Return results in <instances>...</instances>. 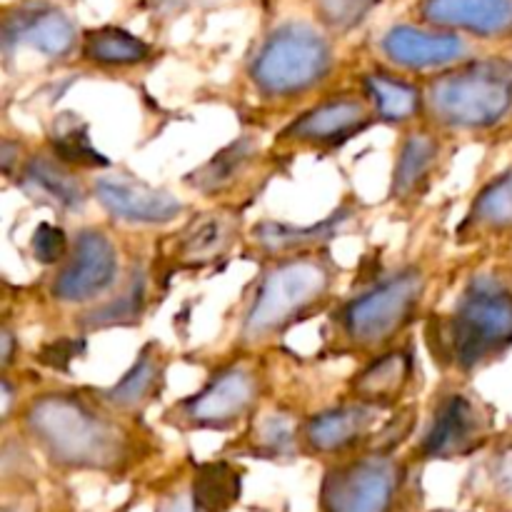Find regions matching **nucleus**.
<instances>
[{"instance_id":"1","label":"nucleus","mask_w":512,"mask_h":512,"mask_svg":"<svg viewBox=\"0 0 512 512\" xmlns=\"http://www.w3.org/2000/svg\"><path fill=\"white\" fill-rule=\"evenodd\" d=\"M25 435L60 470L120 473L140 448L138 433L95 393H43L23 410Z\"/></svg>"},{"instance_id":"2","label":"nucleus","mask_w":512,"mask_h":512,"mask_svg":"<svg viewBox=\"0 0 512 512\" xmlns=\"http://www.w3.org/2000/svg\"><path fill=\"white\" fill-rule=\"evenodd\" d=\"M335 265L325 253L273 260L263 270L240 323L243 348H265L330 300Z\"/></svg>"},{"instance_id":"3","label":"nucleus","mask_w":512,"mask_h":512,"mask_svg":"<svg viewBox=\"0 0 512 512\" xmlns=\"http://www.w3.org/2000/svg\"><path fill=\"white\" fill-rule=\"evenodd\" d=\"M428 338L438 363L458 373L483 368L512 345V290L495 275H475Z\"/></svg>"},{"instance_id":"4","label":"nucleus","mask_w":512,"mask_h":512,"mask_svg":"<svg viewBox=\"0 0 512 512\" xmlns=\"http://www.w3.org/2000/svg\"><path fill=\"white\" fill-rule=\"evenodd\" d=\"M423 113L448 133L498 128L512 113V63L483 58L443 70L423 90Z\"/></svg>"},{"instance_id":"5","label":"nucleus","mask_w":512,"mask_h":512,"mask_svg":"<svg viewBox=\"0 0 512 512\" xmlns=\"http://www.w3.org/2000/svg\"><path fill=\"white\" fill-rule=\"evenodd\" d=\"M425 293L428 273L420 265L398 268L335 310V338L353 353H380L418 318Z\"/></svg>"},{"instance_id":"6","label":"nucleus","mask_w":512,"mask_h":512,"mask_svg":"<svg viewBox=\"0 0 512 512\" xmlns=\"http://www.w3.org/2000/svg\"><path fill=\"white\" fill-rule=\"evenodd\" d=\"M333 70V48L308 23H285L260 45L250 80L268 100H288L318 88Z\"/></svg>"},{"instance_id":"7","label":"nucleus","mask_w":512,"mask_h":512,"mask_svg":"<svg viewBox=\"0 0 512 512\" xmlns=\"http://www.w3.org/2000/svg\"><path fill=\"white\" fill-rule=\"evenodd\" d=\"M263 395V373L253 363H230L220 368L195 395L175 403L165 423L183 433L195 430H233L253 418Z\"/></svg>"},{"instance_id":"8","label":"nucleus","mask_w":512,"mask_h":512,"mask_svg":"<svg viewBox=\"0 0 512 512\" xmlns=\"http://www.w3.org/2000/svg\"><path fill=\"white\" fill-rule=\"evenodd\" d=\"M403 465L385 453L353 455L328 468L320 485L323 512H395Z\"/></svg>"},{"instance_id":"9","label":"nucleus","mask_w":512,"mask_h":512,"mask_svg":"<svg viewBox=\"0 0 512 512\" xmlns=\"http://www.w3.org/2000/svg\"><path fill=\"white\" fill-rule=\"evenodd\" d=\"M120 278V255L113 238L100 228H85L70 243L60 263L50 295L65 305H90L105 300Z\"/></svg>"},{"instance_id":"10","label":"nucleus","mask_w":512,"mask_h":512,"mask_svg":"<svg viewBox=\"0 0 512 512\" xmlns=\"http://www.w3.org/2000/svg\"><path fill=\"white\" fill-rule=\"evenodd\" d=\"M488 408L465 388H448L438 395L428 425L418 443L423 460H453L483 448L490 435Z\"/></svg>"},{"instance_id":"11","label":"nucleus","mask_w":512,"mask_h":512,"mask_svg":"<svg viewBox=\"0 0 512 512\" xmlns=\"http://www.w3.org/2000/svg\"><path fill=\"white\" fill-rule=\"evenodd\" d=\"M373 118L375 113L365 98L335 95L293 120L278 135V143L285 148H333V145L353 138L358 130L368 128Z\"/></svg>"},{"instance_id":"12","label":"nucleus","mask_w":512,"mask_h":512,"mask_svg":"<svg viewBox=\"0 0 512 512\" xmlns=\"http://www.w3.org/2000/svg\"><path fill=\"white\" fill-rule=\"evenodd\" d=\"M93 195L105 213L130 225H168L188 210V205L168 190L153 188L133 175H98Z\"/></svg>"},{"instance_id":"13","label":"nucleus","mask_w":512,"mask_h":512,"mask_svg":"<svg viewBox=\"0 0 512 512\" xmlns=\"http://www.w3.org/2000/svg\"><path fill=\"white\" fill-rule=\"evenodd\" d=\"M78 45V30L73 20L58 5L33 0L10 10L3 20V48H30L45 58H68Z\"/></svg>"},{"instance_id":"14","label":"nucleus","mask_w":512,"mask_h":512,"mask_svg":"<svg viewBox=\"0 0 512 512\" xmlns=\"http://www.w3.org/2000/svg\"><path fill=\"white\" fill-rule=\"evenodd\" d=\"M385 408L368 403L340 405V408L323 410L300 425V450L310 455H340L368 445L373 428L380 423Z\"/></svg>"},{"instance_id":"15","label":"nucleus","mask_w":512,"mask_h":512,"mask_svg":"<svg viewBox=\"0 0 512 512\" xmlns=\"http://www.w3.org/2000/svg\"><path fill=\"white\" fill-rule=\"evenodd\" d=\"M380 53L395 68L448 70L470 60V45L463 35L450 30L395 25L380 38Z\"/></svg>"},{"instance_id":"16","label":"nucleus","mask_w":512,"mask_h":512,"mask_svg":"<svg viewBox=\"0 0 512 512\" xmlns=\"http://www.w3.org/2000/svg\"><path fill=\"white\" fill-rule=\"evenodd\" d=\"M420 18L438 30H463L478 38L512 35V0H423Z\"/></svg>"},{"instance_id":"17","label":"nucleus","mask_w":512,"mask_h":512,"mask_svg":"<svg viewBox=\"0 0 512 512\" xmlns=\"http://www.w3.org/2000/svg\"><path fill=\"white\" fill-rule=\"evenodd\" d=\"M355 218L353 208H343L325 218L318 225H305V228H295V225L283 223H258L250 233V245L258 253L268 255V260L280 258H295V255L318 253L325 243L335 240L338 235L345 233Z\"/></svg>"},{"instance_id":"18","label":"nucleus","mask_w":512,"mask_h":512,"mask_svg":"<svg viewBox=\"0 0 512 512\" xmlns=\"http://www.w3.org/2000/svg\"><path fill=\"white\" fill-rule=\"evenodd\" d=\"M263 150L255 135H238L230 145L213 155L208 163L198 165L193 173L185 175V185L190 190L208 198L228 195L250 180L255 168L260 165Z\"/></svg>"},{"instance_id":"19","label":"nucleus","mask_w":512,"mask_h":512,"mask_svg":"<svg viewBox=\"0 0 512 512\" xmlns=\"http://www.w3.org/2000/svg\"><path fill=\"white\" fill-rule=\"evenodd\" d=\"M240 238V218L230 210H210L195 215L175 240L173 258L180 268H203L230 253Z\"/></svg>"},{"instance_id":"20","label":"nucleus","mask_w":512,"mask_h":512,"mask_svg":"<svg viewBox=\"0 0 512 512\" xmlns=\"http://www.w3.org/2000/svg\"><path fill=\"white\" fill-rule=\"evenodd\" d=\"M165 380V355L160 343H148L138 353L135 363L130 365L128 373L108 390H98V398L108 408H113L120 415L143 413L150 403L158 400L163 393Z\"/></svg>"},{"instance_id":"21","label":"nucleus","mask_w":512,"mask_h":512,"mask_svg":"<svg viewBox=\"0 0 512 512\" xmlns=\"http://www.w3.org/2000/svg\"><path fill=\"white\" fill-rule=\"evenodd\" d=\"M20 188L28 198L50 205L65 213H78L85 208V188L75 178L73 168L60 163L55 155H33L20 168Z\"/></svg>"},{"instance_id":"22","label":"nucleus","mask_w":512,"mask_h":512,"mask_svg":"<svg viewBox=\"0 0 512 512\" xmlns=\"http://www.w3.org/2000/svg\"><path fill=\"white\" fill-rule=\"evenodd\" d=\"M440 153H443V143L430 130H413L405 135L398 150V160H395L390 198L398 203L420 198L433 180Z\"/></svg>"},{"instance_id":"23","label":"nucleus","mask_w":512,"mask_h":512,"mask_svg":"<svg viewBox=\"0 0 512 512\" xmlns=\"http://www.w3.org/2000/svg\"><path fill=\"white\" fill-rule=\"evenodd\" d=\"M410 380H413V353L395 348L390 353L378 355L373 363H368L355 375V380L350 383V395L358 403L388 410L400 403Z\"/></svg>"},{"instance_id":"24","label":"nucleus","mask_w":512,"mask_h":512,"mask_svg":"<svg viewBox=\"0 0 512 512\" xmlns=\"http://www.w3.org/2000/svg\"><path fill=\"white\" fill-rule=\"evenodd\" d=\"M363 85L375 118L385 123H410L423 113V90L398 75L368 73Z\"/></svg>"},{"instance_id":"25","label":"nucleus","mask_w":512,"mask_h":512,"mask_svg":"<svg viewBox=\"0 0 512 512\" xmlns=\"http://www.w3.org/2000/svg\"><path fill=\"white\" fill-rule=\"evenodd\" d=\"M248 433L243 438V448L255 458L280 460L293 458L300 450V425L288 410H265L253 415Z\"/></svg>"},{"instance_id":"26","label":"nucleus","mask_w":512,"mask_h":512,"mask_svg":"<svg viewBox=\"0 0 512 512\" xmlns=\"http://www.w3.org/2000/svg\"><path fill=\"white\" fill-rule=\"evenodd\" d=\"M240 470L228 460H213L195 468L190 498L198 512H230L240 498Z\"/></svg>"},{"instance_id":"27","label":"nucleus","mask_w":512,"mask_h":512,"mask_svg":"<svg viewBox=\"0 0 512 512\" xmlns=\"http://www.w3.org/2000/svg\"><path fill=\"white\" fill-rule=\"evenodd\" d=\"M83 58L103 68H130L150 58V45L128 30L105 25L83 35Z\"/></svg>"},{"instance_id":"28","label":"nucleus","mask_w":512,"mask_h":512,"mask_svg":"<svg viewBox=\"0 0 512 512\" xmlns=\"http://www.w3.org/2000/svg\"><path fill=\"white\" fill-rule=\"evenodd\" d=\"M145 305V273L135 268L130 278L125 280V288L120 293L105 298L100 305H93L83 315L80 325L85 330L115 328V325H133L143 315Z\"/></svg>"},{"instance_id":"29","label":"nucleus","mask_w":512,"mask_h":512,"mask_svg":"<svg viewBox=\"0 0 512 512\" xmlns=\"http://www.w3.org/2000/svg\"><path fill=\"white\" fill-rule=\"evenodd\" d=\"M463 230H475V233L512 230V170L480 190Z\"/></svg>"},{"instance_id":"30","label":"nucleus","mask_w":512,"mask_h":512,"mask_svg":"<svg viewBox=\"0 0 512 512\" xmlns=\"http://www.w3.org/2000/svg\"><path fill=\"white\" fill-rule=\"evenodd\" d=\"M50 155H55V158H58L60 163L68 165V168H108L105 155L93 148V140H90L88 130L80 123H65V120H58V128L50 135Z\"/></svg>"},{"instance_id":"31","label":"nucleus","mask_w":512,"mask_h":512,"mask_svg":"<svg viewBox=\"0 0 512 512\" xmlns=\"http://www.w3.org/2000/svg\"><path fill=\"white\" fill-rule=\"evenodd\" d=\"M320 23L330 30H353L380 0H313Z\"/></svg>"},{"instance_id":"32","label":"nucleus","mask_w":512,"mask_h":512,"mask_svg":"<svg viewBox=\"0 0 512 512\" xmlns=\"http://www.w3.org/2000/svg\"><path fill=\"white\" fill-rule=\"evenodd\" d=\"M485 485L493 490L498 498L512 503V440L510 443L498 445L488 460L483 463Z\"/></svg>"},{"instance_id":"33","label":"nucleus","mask_w":512,"mask_h":512,"mask_svg":"<svg viewBox=\"0 0 512 512\" xmlns=\"http://www.w3.org/2000/svg\"><path fill=\"white\" fill-rule=\"evenodd\" d=\"M30 248H33L35 260L43 265H55V263L60 265L70 253V243H68V238H65V230L55 228V225H50V223L38 225Z\"/></svg>"},{"instance_id":"34","label":"nucleus","mask_w":512,"mask_h":512,"mask_svg":"<svg viewBox=\"0 0 512 512\" xmlns=\"http://www.w3.org/2000/svg\"><path fill=\"white\" fill-rule=\"evenodd\" d=\"M413 428H415V405L400 408L398 413H395L393 418L380 428V433L370 440L368 448L373 450V453L390 455V450L398 448V445L405 440V435L413 433Z\"/></svg>"},{"instance_id":"35","label":"nucleus","mask_w":512,"mask_h":512,"mask_svg":"<svg viewBox=\"0 0 512 512\" xmlns=\"http://www.w3.org/2000/svg\"><path fill=\"white\" fill-rule=\"evenodd\" d=\"M223 3V0H145L148 10H153L160 18H173V15L188 13V10L198 8H213V5Z\"/></svg>"},{"instance_id":"36","label":"nucleus","mask_w":512,"mask_h":512,"mask_svg":"<svg viewBox=\"0 0 512 512\" xmlns=\"http://www.w3.org/2000/svg\"><path fill=\"white\" fill-rule=\"evenodd\" d=\"M75 353H78V345H73L70 340H60V343L50 345L40 360L48 365H53V368H65V365L75 358Z\"/></svg>"},{"instance_id":"37","label":"nucleus","mask_w":512,"mask_h":512,"mask_svg":"<svg viewBox=\"0 0 512 512\" xmlns=\"http://www.w3.org/2000/svg\"><path fill=\"white\" fill-rule=\"evenodd\" d=\"M158 512H198V510H195V503L193 498H190V493H175L160 500Z\"/></svg>"},{"instance_id":"38","label":"nucleus","mask_w":512,"mask_h":512,"mask_svg":"<svg viewBox=\"0 0 512 512\" xmlns=\"http://www.w3.org/2000/svg\"><path fill=\"white\" fill-rule=\"evenodd\" d=\"M10 360H13V333L8 328L3 330V365L8 368Z\"/></svg>"}]
</instances>
